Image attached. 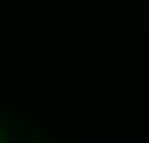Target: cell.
<instances>
[{
    "label": "cell",
    "mask_w": 149,
    "mask_h": 143,
    "mask_svg": "<svg viewBox=\"0 0 149 143\" xmlns=\"http://www.w3.org/2000/svg\"><path fill=\"white\" fill-rule=\"evenodd\" d=\"M0 143H12V137H6V126H0Z\"/></svg>",
    "instance_id": "cell-1"
}]
</instances>
